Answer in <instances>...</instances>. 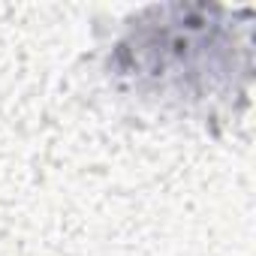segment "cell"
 Masks as SVG:
<instances>
[{
  "instance_id": "obj_1",
  "label": "cell",
  "mask_w": 256,
  "mask_h": 256,
  "mask_svg": "<svg viewBox=\"0 0 256 256\" xmlns=\"http://www.w3.org/2000/svg\"><path fill=\"white\" fill-rule=\"evenodd\" d=\"M151 16L120 46L124 72L139 82H172L196 72L223 34V24L214 22L217 10L205 6H166Z\"/></svg>"
}]
</instances>
